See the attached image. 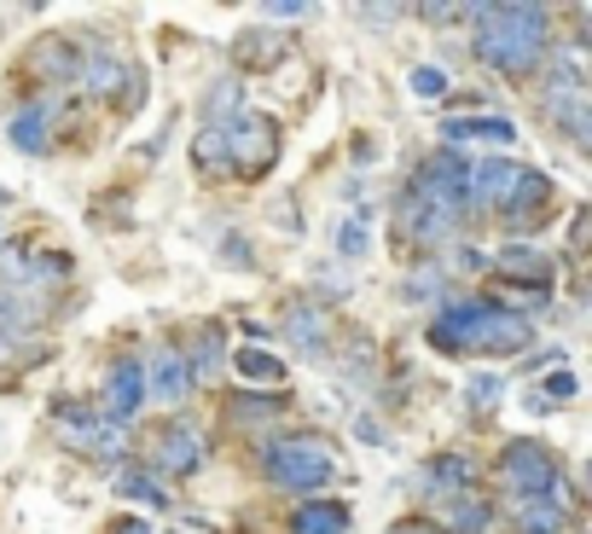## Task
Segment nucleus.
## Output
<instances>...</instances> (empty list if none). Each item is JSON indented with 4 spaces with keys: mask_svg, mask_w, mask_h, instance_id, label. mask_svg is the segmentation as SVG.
<instances>
[{
    "mask_svg": "<svg viewBox=\"0 0 592 534\" xmlns=\"http://www.w3.org/2000/svg\"><path fill=\"white\" fill-rule=\"evenodd\" d=\"M47 122H53L47 105H24V111L12 116V146L18 152H47V134H53Z\"/></svg>",
    "mask_w": 592,
    "mask_h": 534,
    "instance_id": "22",
    "label": "nucleus"
},
{
    "mask_svg": "<svg viewBox=\"0 0 592 534\" xmlns=\"http://www.w3.org/2000/svg\"><path fill=\"white\" fill-rule=\"evenodd\" d=\"M261 413H279V401H261V396H238L233 401V419H261Z\"/></svg>",
    "mask_w": 592,
    "mask_h": 534,
    "instance_id": "34",
    "label": "nucleus"
},
{
    "mask_svg": "<svg viewBox=\"0 0 592 534\" xmlns=\"http://www.w3.org/2000/svg\"><path fill=\"white\" fill-rule=\"evenodd\" d=\"M517 175H523V163H512V157H482V163H471V187H465V210H500V203L512 198Z\"/></svg>",
    "mask_w": 592,
    "mask_h": 534,
    "instance_id": "10",
    "label": "nucleus"
},
{
    "mask_svg": "<svg viewBox=\"0 0 592 534\" xmlns=\"http://www.w3.org/2000/svg\"><path fill=\"white\" fill-rule=\"evenodd\" d=\"M221 140H227V163H233L238 175H268L273 157H279V129H273L268 111H238V116H227Z\"/></svg>",
    "mask_w": 592,
    "mask_h": 534,
    "instance_id": "3",
    "label": "nucleus"
},
{
    "mask_svg": "<svg viewBox=\"0 0 592 534\" xmlns=\"http://www.w3.org/2000/svg\"><path fill=\"white\" fill-rule=\"evenodd\" d=\"M482 314H488V302H477V297L442 302V314L431 320V343L442 348V355H459V348H477V332H482Z\"/></svg>",
    "mask_w": 592,
    "mask_h": 534,
    "instance_id": "9",
    "label": "nucleus"
},
{
    "mask_svg": "<svg viewBox=\"0 0 592 534\" xmlns=\"http://www.w3.org/2000/svg\"><path fill=\"white\" fill-rule=\"evenodd\" d=\"M517 523H523V534H563V505H558V494L552 500H528V505H517Z\"/></svg>",
    "mask_w": 592,
    "mask_h": 534,
    "instance_id": "23",
    "label": "nucleus"
},
{
    "mask_svg": "<svg viewBox=\"0 0 592 534\" xmlns=\"http://www.w3.org/2000/svg\"><path fill=\"white\" fill-rule=\"evenodd\" d=\"M76 81H81L88 93H99V99H105V93H116L122 105H139V81H129V70H122L116 58H105V53H93L88 65L76 70Z\"/></svg>",
    "mask_w": 592,
    "mask_h": 534,
    "instance_id": "15",
    "label": "nucleus"
},
{
    "mask_svg": "<svg viewBox=\"0 0 592 534\" xmlns=\"http://www.w3.org/2000/svg\"><path fill=\"white\" fill-rule=\"evenodd\" d=\"M7 366H12V337L0 332V372H7Z\"/></svg>",
    "mask_w": 592,
    "mask_h": 534,
    "instance_id": "41",
    "label": "nucleus"
},
{
    "mask_svg": "<svg viewBox=\"0 0 592 534\" xmlns=\"http://www.w3.org/2000/svg\"><path fill=\"white\" fill-rule=\"evenodd\" d=\"M546 210H552V180H546L540 169H523L517 187H512V198L500 203V221L512 233H535L540 221H546Z\"/></svg>",
    "mask_w": 592,
    "mask_h": 534,
    "instance_id": "7",
    "label": "nucleus"
},
{
    "mask_svg": "<svg viewBox=\"0 0 592 534\" xmlns=\"http://www.w3.org/2000/svg\"><path fill=\"white\" fill-rule=\"evenodd\" d=\"M203 459H210V447H203V436L192 424H163L157 430V465L175 470V477H187V470H198Z\"/></svg>",
    "mask_w": 592,
    "mask_h": 534,
    "instance_id": "12",
    "label": "nucleus"
},
{
    "mask_svg": "<svg viewBox=\"0 0 592 534\" xmlns=\"http://www.w3.org/2000/svg\"><path fill=\"white\" fill-rule=\"evenodd\" d=\"M500 396H505V378H500V372H477L471 383H465V401H471L477 413H488V407H500Z\"/></svg>",
    "mask_w": 592,
    "mask_h": 534,
    "instance_id": "29",
    "label": "nucleus"
},
{
    "mask_svg": "<svg viewBox=\"0 0 592 534\" xmlns=\"http://www.w3.org/2000/svg\"><path fill=\"white\" fill-rule=\"evenodd\" d=\"M227 256H233V267H250V244L233 233V238H227Z\"/></svg>",
    "mask_w": 592,
    "mask_h": 534,
    "instance_id": "38",
    "label": "nucleus"
},
{
    "mask_svg": "<svg viewBox=\"0 0 592 534\" xmlns=\"http://www.w3.org/2000/svg\"><path fill=\"white\" fill-rule=\"evenodd\" d=\"M500 488H505L517 505L552 500V494H558V459L546 454L540 442H512V447H505V459H500Z\"/></svg>",
    "mask_w": 592,
    "mask_h": 534,
    "instance_id": "2",
    "label": "nucleus"
},
{
    "mask_svg": "<svg viewBox=\"0 0 592 534\" xmlns=\"http://www.w3.org/2000/svg\"><path fill=\"white\" fill-rule=\"evenodd\" d=\"M273 53H279V35H273V30H256V35L238 41V58H244V65H250V58H273Z\"/></svg>",
    "mask_w": 592,
    "mask_h": 534,
    "instance_id": "32",
    "label": "nucleus"
},
{
    "mask_svg": "<svg viewBox=\"0 0 592 534\" xmlns=\"http://www.w3.org/2000/svg\"><path fill=\"white\" fill-rule=\"evenodd\" d=\"M494 267H500V285H528V291H546V285H552V262L540 251H528V244H505L494 256Z\"/></svg>",
    "mask_w": 592,
    "mask_h": 534,
    "instance_id": "14",
    "label": "nucleus"
},
{
    "mask_svg": "<svg viewBox=\"0 0 592 534\" xmlns=\"http://www.w3.org/2000/svg\"><path fill=\"white\" fill-rule=\"evenodd\" d=\"M203 116H210L203 129H221V116H238V81H233V76L210 88V105H203Z\"/></svg>",
    "mask_w": 592,
    "mask_h": 534,
    "instance_id": "27",
    "label": "nucleus"
},
{
    "mask_svg": "<svg viewBox=\"0 0 592 534\" xmlns=\"http://www.w3.org/2000/svg\"><path fill=\"white\" fill-rule=\"evenodd\" d=\"M413 93H424V99H442V93H447V76H442L436 65H418V70H413Z\"/></svg>",
    "mask_w": 592,
    "mask_h": 534,
    "instance_id": "33",
    "label": "nucleus"
},
{
    "mask_svg": "<svg viewBox=\"0 0 592 534\" xmlns=\"http://www.w3.org/2000/svg\"><path fill=\"white\" fill-rule=\"evenodd\" d=\"M58 436H65L76 454H93V459H116L122 454V442H129V430L122 424H105V419H93L88 407H58Z\"/></svg>",
    "mask_w": 592,
    "mask_h": 534,
    "instance_id": "6",
    "label": "nucleus"
},
{
    "mask_svg": "<svg viewBox=\"0 0 592 534\" xmlns=\"http://www.w3.org/2000/svg\"><path fill=\"white\" fill-rule=\"evenodd\" d=\"M116 494L122 500H139V505H163V488H157V477H146V470H122Z\"/></svg>",
    "mask_w": 592,
    "mask_h": 534,
    "instance_id": "26",
    "label": "nucleus"
},
{
    "mask_svg": "<svg viewBox=\"0 0 592 534\" xmlns=\"http://www.w3.org/2000/svg\"><path fill=\"white\" fill-rule=\"evenodd\" d=\"M30 70H35L41 81H76V70H81V47H76L70 35H47V41H35Z\"/></svg>",
    "mask_w": 592,
    "mask_h": 534,
    "instance_id": "16",
    "label": "nucleus"
},
{
    "mask_svg": "<svg viewBox=\"0 0 592 534\" xmlns=\"http://www.w3.org/2000/svg\"><path fill=\"white\" fill-rule=\"evenodd\" d=\"M99 401H105V424H122L129 430V419L146 407V366L122 355L111 372H105V389H99Z\"/></svg>",
    "mask_w": 592,
    "mask_h": 534,
    "instance_id": "8",
    "label": "nucleus"
},
{
    "mask_svg": "<svg viewBox=\"0 0 592 534\" xmlns=\"http://www.w3.org/2000/svg\"><path fill=\"white\" fill-rule=\"evenodd\" d=\"M297 534H349V505H337V500H309L297 511Z\"/></svg>",
    "mask_w": 592,
    "mask_h": 534,
    "instance_id": "20",
    "label": "nucleus"
},
{
    "mask_svg": "<svg viewBox=\"0 0 592 534\" xmlns=\"http://www.w3.org/2000/svg\"><path fill=\"white\" fill-rule=\"evenodd\" d=\"M366 244H372V233H366V215H349V221L337 227V251H343V262L366 256Z\"/></svg>",
    "mask_w": 592,
    "mask_h": 534,
    "instance_id": "31",
    "label": "nucleus"
},
{
    "mask_svg": "<svg viewBox=\"0 0 592 534\" xmlns=\"http://www.w3.org/2000/svg\"><path fill=\"white\" fill-rule=\"evenodd\" d=\"M284 337H291L302 355H325V348H332V325H325L320 308H291V320H284Z\"/></svg>",
    "mask_w": 592,
    "mask_h": 534,
    "instance_id": "18",
    "label": "nucleus"
},
{
    "mask_svg": "<svg viewBox=\"0 0 592 534\" xmlns=\"http://www.w3.org/2000/svg\"><path fill=\"white\" fill-rule=\"evenodd\" d=\"M355 18H360V24H395L401 12H395V7H360Z\"/></svg>",
    "mask_w": 592,
    "mask_h": 534,
    "instance_id": "36",
    "label": "nucleus"
},
{
    "mask_svg": "<svg viewBox=\"0 0 592 534\" xmlns=\"http://www.w3.org/2000/svg\"><path fill=\"white\" fill-rule=\"evenodd\" d=\"M395 227H401V238H413V244H442L447 233H454V221H447V215H436L424 198H413V192H406V198H401V215H395Z\"/></svg>",
    "mask_w": 592,
    "mask_h": 534,
    "instance_id": "17",
    "label": "nucleus"
},
{
    "mask_svg": "<svg viewBox=\"0 0 592 534\" xmlns=\"http://www.w3.org/2000/svg\"><path fill=\"white\" fill-rule=\"evenodd\" d=\"M465 187H471V163H465L459 152H436L424 169L413 175V198H424L436 215L459 221L465 215Z\"/></svg>",
    "mask_w": 592,
    "mask_h": 534,
    "instance_id": "5",
    "label": "nucleus"
},
{
    "mask_svg": "<svg viewBox=\"0 0 592 534\" xmlns=\"http://www.w3.org/2000/svg\"><path fill=\"white\" fill-rule=\"evenodd\" d=\"M546 111L563 122V134L576 140V146H587V140H592V111H587V93L581 88L576 93H546Z\"/></svg>",
    "mask_w": 592,
    "mask_h": 534,
    "instance_id": "19",
    "label": "nucleus"
},
{
    "mask_svg": "<svg viewBox=\"0 0 592 534\" xmlns=\"http://www.w3.org/2000/svg\"><path fill=\"white\" fill-rule=\"evenodd\" d=\"M471 477H477V465L465 459V454H447V459H436V465H431V482L459 488V494H465V482H471Z\"/></svg>",
    "mask_w": 592,
    "mask_h": 534,
    "instance_id": "28",
    "label": "nucleus"
},
{
    "mask_svg": "<svg viewBox=\"0 0 592 534\" xmlns=\"http://www.w3.org/2000/svg\"><path fill=\"white\" fill-rule=\"evenodd\" d=\"M546 396H558V401H569V396H576V378H569V372H552V383L540 389V401H546Z\"/></svg>",
    "mask_w": 592,
    "mask_h": 534,
    "instance_id": "35",
    "label": "nucleus"
},
{
    "mask_svg": "<svg viewBox=\"0 0 592 534\" xmlns=\"http://www.w3.org/2000/svg\"><path fill=\"white\" fill-rule=\"evenodd\" d=\"M477 58L505 76H535L552 47V18L546 7H482L477 12Z\"/></svg>",
    "mask_w": 592,
    "mask_h": 534,
    "instance_id": "1",
    "label": "nucleus"
},
{
    "mask_svg": "<svg viewBox=\"0 0 592 534\" xmlns=\"http://www.w3.org/2000/svg\"><path fill=\"white\" fill-rule=\"evenodd\" d=\"M454 534H482L488 529V500H477V494H454Z\"/></svg>",
    "mask_w": 592,
    "mask_h": 534,
    "instance_id": "25",
    "label": "nucleus"
},
{
    "mask_svg": "<svg viewBox=\"0 0 592 534\" xmlns=\"http://www.w3.org/2000/svg\"><path fill=\"white\" fill-rule=\"evenodd\" d=\"M273 18H309L314 7H302V0H279V7H268Z\"/></svg>",
    "mask_w": 592,
    "mask_h": 534,
    "instance_id": "37",
    "label": "nucleus"
},
{
    "mask_svg": "<svg viewBox=\"0 0 592 534\" xmlns=\"http://www.w3.org/2000/svg\"><path fill=\"white\" fill-rule=\"evenodd\" d=\"M395 534H436V529H431V523H401Z\"/></svg>",
    "mask_w": 592,
    "mask_h": 534,
    "instance_id": "43",
    "label": "nucleus"
},
{
    "mask_svg": "<svg viewBox=\"0 0 592 534\" xmlns=\"http://www.w3.org/2000/svg\"><path fill=\"white\" fill-rule=\"evenodd\" d=\"M528 337H535V325H528L523 314H512V308H494V302H488L482 332H477V348H488V355H523Z\"/></svg>",
    "mask_w": 592,
    "mask_h": 534,
    "instance_id": "11",
    "label": "nucleus"
},
{
    "mask_svg": "<svg viewBox=\"0 0 592 534\" xmlns=\"http://www.w3.org/2000/svg\"><path fill=\"white\" fill-rule=\"evenodd\" d=\"M406 291H413V297H431V291H436V274H418L413 285H406Z\"/></svg>",
    "mask_w": 592,
    "mask_h": 534,
    "instance_id": "40",
    "label": "nucleus"
},
{
    "mask_svg": "<svg viewBox=\"0 0 592 534\" xmlns=\"http://www.w3.org/2000/svg\"><path fill=\"white\" fill-rule=\"evenodd\" d=\"M116 534H152V523H139V518H129V523H122Z\"/></svg>",
    "mask_w": 592,
    "mask_h": 534,
    "instance_id": "42",
    "label": "nucleus"
},
{
    "mask_svg": "<svg viewBox=\"0 0 592 534\" xmlns=\"http://www.w3.org/2000/svg\"><path fill=\"white\" fill-rule=\"evenodd\" d=\"M187 383H192V372H187V355H157V366H152V378H146V389L157 401H180L187 396Z\"/></svg>",
    "mask_w": 592,
    "mask_h": 534,
    "instance_id": "21",
    "label": "nucleus"
},
{
    "mask_svg": "<svg viewBox=\"0 0 592 534\" xmlns=\"http://www.w3.org/2000/svg\"><path fill=\"white\" fill-rule=\"evenodd\" d=\"M192 163H198V169H221V163H227V140H221V129H198Z\"/></svg>",
    "mask_w": 592,
    "mask_h": 534,
    "instance_id": "30",
    "label": "nucleus"
},
{
    "mask_svg": "<svg viewBox=\"0 0 592 534\" xmlns=\"http://www.w3.org/2000/svg\"><path fill=\"white\" fill-rule=\"evenodd\" d=\"M268 482L279 488H302V494H314V488H325L337 477L332 454H325V442H273L268 447Z\"/></svg>",
    "mask_w": 592,
    "mask_h": 534,
    "instance_id": "4",
    "label": "nucleus"
},
{
    "mask_svg": "<svg viewBox=\"0 0 592 534\" xmlns=\"http://www.w3.org/2000/svg\"><path fill=\"white\" fill-rule=\"evenodd\" d=\"M454 262L465 267V274H482V267H488V256H482V251H459Z\"/></svg>",
    "mask_w": 592,
    "mask_h": 534,
    "instance_id": "39",
    "label": "nucleus"
},
{
    "mask_svg": "<svg viewBox=\"0 0 592 534\" xmlns=\"http://www.w3.org/2000/svg\"><path fill=\"white\" fill-rule=\"evenodd\" d=\"M442 140H447V152L471 146V140H488V146H512V140H517V122H505V116H447V122H442Z\"/></svg>",
    "mask_w": 592,
    "mask_h": 534,
    "instance_id": "13",
    "label": "nucleus"
},
{
    "mask_svg": "<svg viewBox=\"0 0 592 534\" xmlns=\"http://www.w3.org/2000/svg\"><path fill=\"white\" fill-rule=\"evenodd\" d=\"M233 366H238L244 378H256V383H284V360L268 355V348H238Z\"/></svg>",
    "mask_w": 592,
    "mask_h": 534,
    "instance_id": "24",
    "label": "nucleus"
}]
</instances>
